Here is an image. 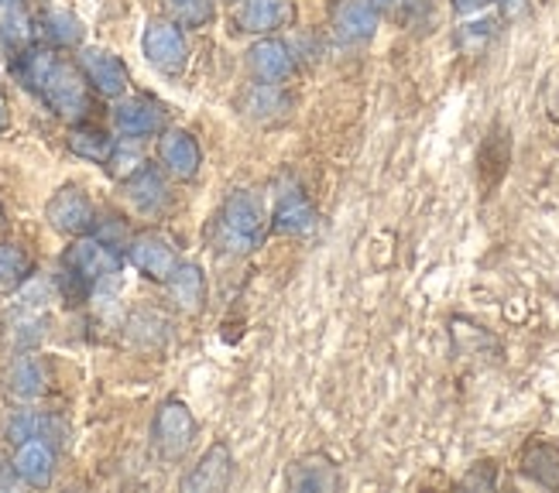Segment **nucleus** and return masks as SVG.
<instances>
[{
  "label": "nucleus",
  "mask_w": 559,
  "mask_h": 493,
  "mask_svg": "<svg viewBox=\"0 0 559 493\" xmlns=\"http://www.w3.org/2000/svg\"><path fill=\"white\" fill-rule=\"evenodd\" d=\"M508 161H512V141L498 128L491 131V137L480 147V179H484V192H491L508 171Z\"/></svg>",
  "instance_id": "nucleus-21"
},
{
  "label": "nucleus",
  "mask_w": 559,
  "mask_h": 493,
  "mask_svg": "<svg viewBox=\"0 0 559 493\" xmlns=\"http://www.w3.org/2000/svg\"><path fill=\"white\" fill-rule=\"evenodd\" d=\"M128 257L131 264L141 270L144 278H152V281H168V275L176 270V251H173V243H168L165 237L158 233H141L128 243Z\"/></svg>",
  "instance_id": "nucleus-9"
},
{
  "label": "nucleus",
  "mask_w": 559,
  "mask_h": 493,
  "mask_svg": "<svg viewBox=\"0 0 559 493\" xmlns=\"http://www.w3.org/2000/svg\"><path fill=\"white\" fill-rule=\"evenodd\" d=\"M144 56L148 62L165 72V76H179L189 62V45L179 32L176 21H152L144 32Z\"/></svg>",
  "instance_id": "nucleus-5"
},
{
  "label": "nucleus",
  "mask_w": 559,
  "mask_h": 493,
  "mask_svg": "<svg viewBox=\"0 0 559 493\" xmlns=\"http://www.w3.org/2000/svg\"><path fill=\"white\" fill-rule=\"evenodd\" d=\"M124 192H128V200L134 203V209H141L144 216H158V213L168 206V185H165V176H162L158 168H152V165L138 168L134 176L128 179Z\"/></svg>",
  "instance_id": "nucleus-16"
},
{
  "label": "nucleus",
  "mask_w": 559,
  "mask_h": 493,
  "mask_svg": "<svg viewBox=\"0 0 559 493\" xmlns=\"http://www.w3.org/2000/svg\"><path fill=\"white\" fill-rule=\"evenodd\" d=\"M158 161L165 165L168 176H176L182 182L197 179V171L203 165V152L192 134L186 131H165L158 141Z\"/></svg>",
  "instance_id": "nucleus-10"
},
{
  "label": "nucleus",
  "mask_w": 559,
  "mask_h": 493,
  "mask_svg": "<svg viewBox=\"0 0 559 493\" xmlns=\"http://www.w3.org/2000/svg\"><path fill=\"white\" fill-rule=\"evenodd\" d=\"M165 11L179 28H203L213 21V0H165Z\"/></svg>",
  "instance_id": "nucleus-25"
},
{
  "label": "nucleus",
  "mask_w": 559,
  "mask_h": 493,
  "mask_svg": "<svg viewBox=\"0 0 559 493\" xmlns=\"http://www.w3.org/2000/svg\"><path fill=\"white\" fill-rule=\"evenodd\" d=\"M152 435H155V449L168 462H176L189 453L192 438H197V418H192V411L182 401H165L155 414Z\"/></svg>",
  "instance_id": "nucleus-4"
},
{
  "label": "nucleus",
  "mask_w": 559,
  "mask_h": 493,
  "mask_svg": "<svg viewBox=\"0 0 559 493\" xmlns=\"http://www.w3.org/2000/svg\"><path fill=\"white\" fill-rule=\"evenodd\" d=\"M230 473H234V456L227 449V442H213L206 456L192 466V473L182 480V490L186 493H221L230 486Z\"/></svg>",
  "instance_id": "nucleus-7"
},
{
  "label": "nucleus",
  "mask_w": 559,
  "mask_h": 493,
  "mask_svg": "<svg viewBox=\"0 0 559 493\" xmlns=\"http://www.w3.org/2000/svg\"><path fill=\"white\" fill-rule=\"evenodd\" d=\"M80 69L86 72L90 86L100 96H120L128 89V69L117 56L104 52V48H86L80 56Z\"/></svg>",
  "instance_id": "nucleus-12"
},
{
  "label": "nucleus",
  "mask_w": 559,
  "mask_h": 493,
  "mask_svg": "<svg viewBox=\"0 0 559 493\" xmlns=\"http://www.w3.org/2000/svg\"><path fill=\"white\" fill-rule=\"evenodd\" d=\"M69 152L93 165H107L114 158V141L100 128H76L69 134Z\"/></svg>",
  "instance_id": "nucleus-23"
},
{
  "label": "nucleus",
  "mask_w": 559,
  "mask_h": 493,
  "mask_svg": "<svg viewBox=\"0 0 559 493\" xmlns=\"http://www.w3.org/2000/svg\"><path fill=\"white\" fill-rule=\"evenodd\" d=\"M312 224H316L312 203L299 189H285L278 195V206H275V216H272V230L285 233V237H296V233H306Z\"/></svg>",
  "instance_id": "nucleus-18"
},
{
  "label": "nucleus",
  "mask_w": 559,
  "mask_h": 493,
  "mask_svg": "<svg viewBox=\"0 0 559 493\" xmlns=\"http://www.w3.org/2000/svg\"><path fill=\"white\" fill-rule=\"evenodd\" d=\"M4 384H8V390L14 394V398H21V401H35V398H41V394H45V384H48V377H45V363H41L38 357H32V353L14 357L11 366H8Z\"/></svg>",
  "instance_id": "nucleus-19"
},
{
  "label": "nucleus",
  "mask_w": 559,
  "mask_h": 493,
  "mask_svg": "<svg viewBox=\"0 0 559 493\" xmlns=\"http://www.w3.org/2000/svg\"><path fill=\"white\" fill-rule=\"evenodd\" d=\"M330 24L340 41L347 45L368 41L378 32V8L371 0H336L330 11Z\"/></svg>",
  "instance_id": "nucleus-8"
},
{
  "label": "nucleus",
  "mask_w": 559,
  "mask_h": 493,
  "mask_svg": "<svg viewBox=\"0 0 559 493\" xmlns=\"http://www.w3.org/2000/svg\"><path fill=\"white\" fill-rule=\"evenodd\" d=\"M28 275H32L28 254H24L21 246H14V243L0 246V285H4V288H17Z\"/></svg>",
  "instance_id": "nucleus-26"
},
{
  "label": "nucleus",
  "mask_w": 559,
  "mask_h": 493,
  "mask_svg": "<svg viewBox=\"0 0 559 493\" xmlns=\"http://www.w3.org/2000/svg\"><path fill=\"white\" fill-rule=\"evenodd\" d=\"M168 294L182 312H200L203 305V294H206V281H203V270L197 264H176V270L168 275Z\"/></svg>",
  "instance_id": "nucleus-20"
},
{
  "label": "nucleus",
  "mask_w": 559,
  "mask_h": 493,
  "mask_svg": "<svg viewBox=\"0 0 559 493\" xmlns=\"http://www.w3.org/2000/svg\"><path fill=\"white\" fill-rule=\"evenodd\" d=\"M498 4V11L508 17V21H515V17H522L525 11H528V0H495Z\"/></svg>",
  "instance_id": "nucleus-30"
},
{
  "label": "nucleus",
  "mask_w": 559,
  "mask_h": 493,
  "mask_svg": "<svg viewBox=\"0 0 559 493\" xmlns=\"http://www.w3.org/2000/svg\"><path fill=\"white\" fill-rule=\"evenodd\" d=\"M41 32H45L48 41L59 45V48H72V45H80V41H83V24H80L76 17H72V14H66V11L45 14Z\"/></svg>",
  "instance_id": "nucleus-24"
},
{
  "label": "nucleus",
  "mask_w": 559,
  "mask_h": 493,
  "mask_svg": "<svg viewBox=\"0 0 559 493\" xmlns=\"http://www.w3.org/2000/svg\"><path fill=\"white\" fill-rule=\"evenodd\" d=\"M491 0H453V11L456 14H477V11H484L488 8Z\"/></svg>",
  "instance_id": "nucleus-31"
},
{
  "label": "nucleus",
  "mask_w": 559,
  "mask_h": 493,
  "mask_svg": "<svg viewBox=\"0 0 559 493\" xmlns=\"http://www.w3.org/2000/svg\"><path fill=\"white\" fill-rule=\"evenodd\" d=\"M117 270H120V251L107 246L100 237L72 243L66 251V257H62V291H66V299L72 305H80L96 285L114 281Z\"/></svg>",
  "instance_id": "nucleus-2"
},
{
  "label": "nucleus",
  "mask_w": 559,
  "mask_h": 493,
  "mask_svg": "<svg viewBox=\"0 0 559 493\" xmlns=\"http://www.w3.org/2000/svg\"><path fill=\"white\" fill-rule=\"evenodd\" d=\"M288 486L302 493H333L340 490V473L326 456L312 453V456H302L288 470Z\"/></svg>",
  "instance_id": "nucleus-17"
},
{
  "label": "nucleus",
  "mask_w": 559,
  "mask_h": 493,
  "mask_svg": "<svg viewBox=\"0 0 559 493\" xmlns=\"http://www.w3.org/2000/svg\"><path fill=\"white\" fill-rule=\"evenodd\" d=\"M114 123L124 137H152L165 128V110L148 96H131L114 110Z\"/></svg>",
  "instance_id": "nucleus-11"
},
{
  "label": "nucleus",
  "mask_w": 559,
  "mask_h": 493,
  "mask_svg": "<svg viewBox=\"0 0 559 493\" xmlns=\"http://www.w3.org/2000/svg\"><path fill=\"white\" fill-rule=\"evenodd\" d=\"M96 237H100L107 246H114V251H120V246H128V230L120 227V219H107V224H100Z\"/></svg>",
  "instance_id": "nucleus-29"
},
{
  "label": "nucleus",
  "mask_w": 559,
  "mask_h": 493,
  "mask_svg": "<svg viewBox=\"0 0 559 493\" xmlns=\"http://www.w3.org/2000/svg\"><path fill=\"white\" fill-rule=\"evenodd\" d=\"M285 17L282 0H245V8L237 14L240 32H254V35H269L275 32Z\"/></svg>",
  "instance_id": "nucleus-22"
},
{
  "label": "nucleus",
  "mask_w": 559,
  "mask_h": 493,
  "mask_svg": "<svg viewBox=\"0 0 559 493\" xmlns=\"http://www.w3.org/2000/svg\"><path fill=\"white\" fill-rule=\"evenodd\" d=\"M519 473L546 490H559V446L546 438H532L519 456Z\"/></svg>",
  "instance_id": "nucleus-15"
},
{
  "label": "nucleus",
  "mask_w": 559,
  "mask_h": 493,
  "mask_svg": "<svg viewBox=\"0 0 559 493\" xmlns=\"http://www.w3.org/2000/svg\"><path fill=\"white\" fill-rule=\"evenodd\" d=\"M495 483H498V462H477L474 473L464 480V486H484V490H491Z\"/></svg>",
  "instance_id": "nucleus-28"
},
{
  "label": "nucleus",
  "mask_w": 559,
  "mask_h": 493,
  "mask_svg": "<svg viewBox=\"0 0 559 493\" xmlns=\"http://www.w3.org/2000/svg\"><path fill=\"white\" fill-rule=\"evenodd\" d=\"M264 227H269L264 200L251 189H237L227 195L221 219H216V243L227 254H251L264 237Z\"/></svg>",
  "instance_id": "nucleus-3"
},
{
  "label": "nucleus",
  "mask_w": 559,
  "mask_h": 493,
  "mask_svg": "<svg viewBox=\"0 0 559 493\" xmlns=\"http://www.w3.org/2000/svg\"><path fill=\"white\" fill-rule=\"evenodd\" d=\"M45 219L52 224V230L66 233V237H83L96 227V213L93 203L86 200V192L76 185L59 189L45 206Z\"/></svg>",
  "instance_id": "nucleus-6"
},
{
  "label": "nucleus",
  "mask_w": 559,
  "mask_h": 493,
  "mask_svg": "<svg viewBox=\"0 0 559 493\" xmlns=\"http://www.w3.org/2000/svg\"><path fill=\"white\" fill-rule=\"evenodd\" d=\"M248 62H251V72L261 80V83H272V86H282L296 62H292V52L288 45L278 41V38H261L251 52H248Z\"/></svg>",
  "instance_id": "nucleus-14"
},
{
  "label": "nucleus",
  "mask_w": 559,
  "mask_h": 493,
  "mask_svg": "<svg viewBox=\"0 0 559 493\" xmlns=\"http://www.w3.org/2000/svg\"><path fill=\"white\" fill-rule=\"evenodd\" d=\"M14 473L28 486H48V483H52V473H56V449H52V442H45V438L21 442L17 456H14Z\"/></svg>",
  "instance_id": "nucleus-13"
},
{
  "label": "nucleus",
  "mask_w": 559,
  "mask_h": 493,
  "mask_svg": "<svg viewBox=\"0 0 559 493\" xmlns=\"http://www.w3.org/2000/svg\"><path fill=\"white\" fill-rule=\"evenodd\" d=\"M17 72L24 83L41 93V100L59 117H66V120L86 117L90 100H86V89H83V80L76 69H69L66 62H59L48 52H32V56H24Z\"/></svg>",
  "instance_id": "nucleus-1"
},
{
  "label": "nucleus",
  "mask_w": 559,
  "mask_h": 493,
  "mask_svg": "<svg viewBox=\"0 0 559 493\" xmlns=\"http://www.w3.org/2000/svg\"><path fill=\"white\" fill-rule=\"evenodd\" d=\"M285 107H288V100L282 96V89L272 86V83H258L248 93V104H245V110L251 117H258V120H269V117H275V110H285Z\"/></svg>",
  "instance_id": "nucleus-27"
},
{
  "label": "nucleus",
  "mask_w": 559,
  "mask_h": 493,
  "mask_svg": "<svg viewBox=\"0 0 559 493\" xmlns=\"http://www.w3.org/2000/svg\"><path fill=\"white\" fill-rule=\"evenodd\" d=\"M371 4L378 8V11H399L405 0H371Z\"/></svg>",
  "instance_id": "nucleus-32"
}]
</instances>
